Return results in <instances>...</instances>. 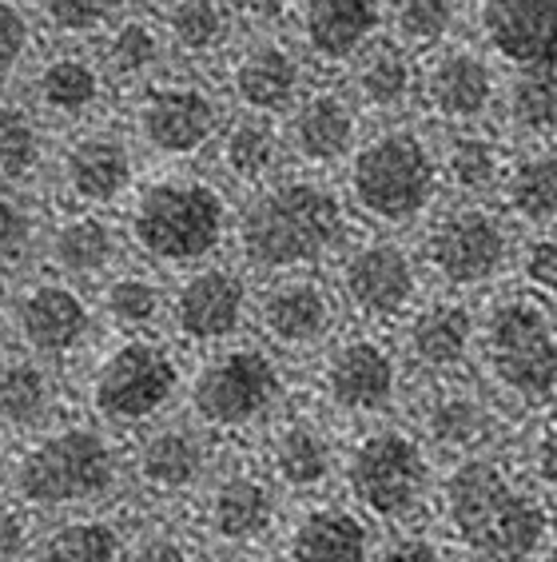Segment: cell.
<instances>
[{
	"mask_svg": "<svg viewBox=\"0 0 557 562\" xmlns=\"http://www.w3.org/2000/svg\"><path fill=\"white\" fill-rule=\"evenodd\" d=\"M124 479V459L100 423H60L29 435L12 463V495L33 510H80L104 503Z\"/></svg>",
	"mask_w": 557,
	"mask_h": 562,
	"instance_id": "3957f363",
	"label": "cell"
},
{
	"mask_svg": "<svg viewBox=\"0 0 557 562\" xmlns=\"http://www.w3.org/2000/svg\"><path fill=\"white\" fill-rule=\"evenodd\" d=\"M493 415L474 391L446 387L434 391L422 407V431L446 451H478L490 439Z\"/></svg>",
	"mask_w": 557,
	"mask_h": 562,
	"instance_id": "f35d334b",
	"label": "cell"
},
{
	"mask_svg": "<svg viewBox=\"0 0 557 562\" xmlns=\"http://www.w3.org/2000/svg\"><path fill=\"white\" fill-rule=\"evenodd\" d=\"M236 244L247 268L271 276L319 268L346 244V204L315 176H275L247 195L236 216Z\"/></svg>",
	"mask_w": 557,
	"mask_h": 562,
	"instance_id": "6da1fadb",
	"label": "cell"
},
{
	"mask_svg": "<svg viewBox=\"0 0 557 562\" xmlns=\"http://www.w3.org/2000/svg\"><path fill=\"white\" fill-rule=\"evenodd\" d=\"M271 475L287 491H319L334 475V447L319 423L287 419L278 423L268 447Z\"/></svg>",
	"mask_w": 557,
	"mask_h": 562,
	"instance_id": "4dcf8cb0",
	"label": "cell"
},
{
	"mask_svg": "<svg viewBox=\"0 0 557 562\" xmlns=\"http://www.w3.org/2000/svg\"><path fill=\"white\" fill-rule=\"evenodd\" d=\"M48 144H44L41 120L24 104L0 100V188L33 184L44 168Z\"/></svg>",
	"mask_w": 557,
	"mask_h": 562,
	"instance_id": "60d3db41",
	"label": "cell"
},
{
	"mask_svg": "<svg viewBox=\"0 0 557 562\" xmlns=\"http://www.w3.org/2000/svg\"><path fill=\"white\" fill-rule=\"evenodd\" d=\"M505 128L522 140L546 144L557 136V76L514 72L498 88Z\"/></svg>",
	"mask_w": 557,
	"mask_h": 562,
	"instance_id": "ab89813d",
	"label": "cell"
},
{
	"mask_svg": "<svg viewBox=\"0 0 557 562\" xmlns=\"http://www.w3.org/2000/svg\"><path fill=\"white\" fill-rule=\"evenodd\" d=\"M227 92L243 112L278 116L307 92L303 56L271 33L251 36L227 60Z\"/></svg>",
	"mask_w": 557,
	"mask_h": 562,
	"instance_id": "d6986e66",
	"label": "cell"
},
{
	"mask_svg": "<svg viewBox=\"0 0 557 562\" xmlns=\"http://www.w3.org/2000/svg\"><path fill=\"white\" fill-rule=\"evenodd\" d=\"M60 387L44 359L29 351L0 356V435H36L56 423Z\"/></svg>",
	"mask_w": 557,
	"mask_h": 562,
	"instance_id": "4316f807",
	"label": "cell"
},
{
	"mask_svg": "<svg viewBox=\"0 0 557 562\" xmlns=\"http://www.w3.org/2000/svg\"><path fill=\"white\" fill-rule=\"evenodd\" d=\"M439 176L462 195H482L490 188H502L505 151L502 144L478 128H458L439 151Z\"/></svg>",
	"mask_w": 557,
	"mask_h": 562,
	"instance_id": "8d00e7d4",
	"label": "cell"
},
{
	"mask_svg": "<svg viewBox=\"0 0 557 562\" xmlns=\"http://www.w3.org/2000/svg\"><path fill=\"white\" fill-rule=\"evenodd\" d=\"M442 510L454 539L486 562H525L546 539V510L493 459H462L446 475Z\"/></svg>",
	"mask_w": 557,
	"mask_h": 562,
	"instance_id": "277c9868",
	"label": "cell"
},
{
	"mask_svg": "<svg viewBox=\"0 0 557 562\" xmlns=\"http://www.w3.org/2000/svg\"><path fill=\"white\" fill-rule=\"evenodd\" d=\"M439 188V151L414 128L371 132L346 160V195L371 224H414L434 207Z\"/></svg>",
	"mask_w": 557,
	"mask_h": 562,
	"instance_id": "5b68a950",
	"label": "cell"
},
{
	"mask_svg": "<svg viewBox=\"0 0 557 562\" xmlns=\"http://www.w3.org/2000/svg\"><path fill=\"white\" fill-rule=\"evenodd\" d=\"M163 312H168V292L148 271L116 268L100 288V315L116 336H151Z\"/></svg>",
	"mask_w": 557,
	"mask_h": 562,
	"instance_id": "836d02e7",
	"label": "cell"
},
{
	"mask_svg": "<svg viewBox=\"0 0 557 562\" xmlns=\"http://www.w3.org/2000/svg\"><path fill=\"white\" fill-rule=\"evenodd\" d=\"M175 336L192 347H224L243 331L251 315V288L227 263H200L168 295Z\"/></svg>",
	"mask_w": 557,
	"mask_h": 562,
	"instance_id": "5bb4252c",
	"label": "cell"
},
{
	"mask_svg": "<svg viewBox=\"0 0 557 562\" xmlns=\"http://www.w3.org/2000/svg\"><path fill=\"white\" fill-rule=\"evenodd\" d=\"M525 283L542 295H557V236H537L522 251Z\"/></svg>",
	"mask_w": 557,
	"mask_h": 562,
	"instance_id": "7dc6e473",
	"label": "cell"
},
{
	"mask_svg": "<svg viewBox=\"0 0 557 562\" xmlns=\"http://www.w3.org/2000/svg\"><path fill=\"white\" fill-rule=\"evenodd\" d=\"M44 251L53 263V276L65 280H107L124 251V232H120L104 212L72 207L44 232Z\"/></svg>",
	"mask_w": 557,
	"mask_h": 562,
	"instance_id": "603a6c76",
	"label": "cell"
},
{
	"mask_svg": "<svg viewBox=\"0 0 557 562\" xmlns=\"http://www.w3.org/2000/svg\"><path fill=\"white\" fill-rule=\"evenodd\" d=\"M9 324L21 339V351L44 359V363H60V359L80 356L92 344L96 307L65 276H41L16 292L9 307Z\"/></svg>",
	"mask_w": 557,
	"mask_h": 562,
	"instance_id": "7c38bea8",
	"label": "cell"
},
{
	"mask_svg": "<svg viewBox=\"0 0 557 562\" xmlns=\"http://www.w3.org/2000/svg\"><path fill=\"white\" fill-rule=\"evenodd\" d=\"M9 327V303H4V295H0V331Z\"/></svg>",
	"mask_w": 557,
	"mask_h": 562,
	"instance_id": "f5cc1de1",
	"label": "cell"
},
{
	"mask_svg": "<svg viewBox=\"0 0 557 562\" xmlns=\"http://www.w3.org/2000/svg\"><path fill=\"white\" fill-rule=\"evenodd\" d=\"M478 344V319L462 300H430L418 303L407 315V356L422 371L446 375L470 359Z\"/></svg>",
	"mask_w": 557,
	"mask_h": 562,
	"instance_id": "484cf974",
	"label": "cell"
},
{
	"mask_svg": "<svg viewBox=\"0 0 557 562\" xmlns=\"http://www.w3.org/2000/svg\"><path fill=\"white\" fill-rule=\"evenodd\" d=\"M283 562H371V530L346 507H311L291 527Z\"/></svg>",
	"mask_w": 557,
	"mask_h": 562,
	"instance_id": "f546056e",
	"label": "cell"
},
{
	"mask_svg": "<svg viewBox=\"0 0 557 562\" xmlns=\"http://www.w3.org/2000/svg\"><path fill=\"white\" fill-rule=\"evenodd\" d=\"M60 192L72 207L107 212L136 188V151L116 128H80L60 151Z\"/></svg>",
	"mask_w": 557,
	"mask_h": 562,
	"instance_id": "ac0fdd59",
	"label": "cell"
},
{
	"mask_svg": "<svg viewBox=\"0 0 557 562\" xmlns=\"http://www.w3.org/2000/svg\"><path fill=\"white\" fill-rule=\"evenodd\" d=\"M219 100L192 76H151L132 100V132L160 160H195L219 140Z\"/></svg>",
	"mask_w": 557,
	"mask_h": 562,
	"instance_id": "30bf717a",
	"label": "cell"
},
{
	"mask_svg": "<svg viewBox=\"0 0 557 562\" xmlns=\"http://www.w3.org/2000/svg\"><path fill=\"white\" fill-rule=\"evenodd\" d=\"M549 562H557V551H554V559H549Z\"/></svg>",
	"mask_w": 557,
	"mask_h": 562,
	"instance_id": "11a10c76",
	"label": "cell"
},
{
	"mask_svg": "<svg viewBox=\"0 0 557 562\" xmlns=\"http://www.w3.org/2000/svg\"><path fill=\"white\" fill-rule=\"evenodd\" d=\"M231 12L259 33H271V29L295 16V0H231Z\"/></svg>",
	"mask_w": 557,
	"mask_h": 562,
	"instance_id": "681fc988",
	"label": "cell"
},
{
	"mask_svg": "<svg viewBox=\"0 0 557 562\" xmlns=\"http://www.w3.org/2000/svg\"><path fill=\"white\" fill-rule=\"evenodd\" d=\"M493 383L525 403L557 395V324L534 295H505L478 327Z\"/></svg>",
	"mask_w": 557,
	"mask_h": 562,
	"instance_id": "ba28073f",
	"label": "cell"
},
{
	"mask_svg": "<svg viewBox=\"0 0 557 562\" xmlns=\"http://www.w3.org/2000/svg\"><path fill=\"white\" fill-rule=\"evenodd\" d=\"M33 547V519L21 507H0V562H24Z\"/></svg>",
	"mask_w": 557,
	"mask_h": 562,
	"instance_id": "c3c4849f",
	"label": "cell"
},
{
	"mask_svg": "<svg viewBox=\"0 0 557 562\" xmlns=\"http://www.w3.org/2000/svg\"><path fill=\"white\" fill-rule=\"evenodd\" d=\"M514 260V239L498 212L482 204L446 207L427 232V268L454 292H474Z\"/></svg>",
	"mask_w": 557,
	"mask_h": 562,
	"instance_id": "8fae6325",
	"label": "cell"
},
{
	"mask_svg": "<svg viewBox=\"0 0 557 562\" xmlns=\"http://www.w3.org/2000/svg\"><path fill=\"white\" fill-rule=\"evenodd\" d=\"M346 487L371 519L402 522L427 498L430 459L410 431L375 427L346 454Z\"/></svg>",
	"mask_w": 557,
	"mask_h": 562,
	"instance_id": "9c48e42d",
	"label": "cell"
},
{
	"mask_svg": "<svg viewBox=\"0 0 557 562\" xmlns=\"http://www.w3.org/2000/svg\"><path fill=\"white\" fill-rule=\"evenodd\" d=\"M498 72L482 48L470 44H442L427 53V65L418 68V100L427 112L451 128H474L490 116L498 104Z\"/></svg>",
	"mask_w": 557,
	"mask_h": 562,
	"instance_id": "9a60e30c",
	"label": "cell"
},
{
	"mask_svg": "<svg viewBox=\"0 0 557 562\" xmlns=\"http://www.w3.org/2000/svg\"><path fill=\"white\" fill-rule=\"evenodd\" d=\"M474 562H486V559H474Z\"/></svg>",
	"mask_w": 557,
	"mask_h": 562,
	"instance_id": "9f6ffc18",
	"label": "cell"
},
{
	"mask_svg": "<svg viewBox=\"0 0 557 562\" xmlns=\"http://www.w3.org/2000/svg\"><path fill=\"white\" fill-rule=\"evenodd\" d=\"M219 164L236 184L259 188L275 180L278 164H283V132L271 124V116L243 112L231 124L219 128Z\"/></svg>",
	"mask_w": 557,
	"mask_h": 562,
	"instance_id": "1f68e13d",
	"label": "cell"
},
{
	"mask_svg": "<svg viewBox=\"0 0 557 562\" xmlns=\"http://www.w3.org/2000/svg\"><path fill=\"white\" fill-rule=\"evenodd\" d=\"M474 29L498 65L557 76V0H474Z\"/></svg>",
	"mask_w": 557,
	"mask_h": 562,
	"instance_id": "e0dca14e",
	"label": "cell"
},
{
	"mask_svg": "<svg viewBox=\"0 0 557 562\" xmlns=\"http://www.w3.org/2000/svg\"><path fill=\"white\" fill-rule=\"evenodd\" d=\"M163 48H168V41H163L160 21L139 16V12H132V16L120 12L104 29L100 68L107 80H151L163 60Z\"/></svg>",
	"mask_w": 557,
	"mask_h": 562,
	"instance_id": "e575fe53",
	"label": "cell"
},
{
	"mask_svg": "<svg viewBox=\"0 0 557 562\" xmlns=\"http://www.w3.org/2000/svg\"><path fill=\"white\" fill-rule=\"evenodd\" d=\"M163 41L187 60L219 56L231 44L236 12L227 0H163L160 12Z\"/></svg>",
	"mask_w": 557,
	"mask_h": 562,
	"instance_id": "d6a6232c",
	"label": "cell"
},
{
	"mask_svg": "<svg viewBox=\"0 0 557 562\" xmlns=\"http://www.w3.org/2000/svg\"><path fill=\"white\" fill-rule=\"evenodd\" d=\"M386 0H295V29L311 60L351 65L378 41Z\"/></svg>",
	"mask_w": 557,
	"mask_h": 562,
	"instance_id": "7402d4cb",
	"label": "cell"
},
{
	"mask_svg": "<svg viewBox=\"0 0 557 562\" xmlns=\"http://www.w3.org/2000/svg\"><path fill=\"white\" fill-rule=\"evenodd\" d=\"M107 92V76L100 60L84 53H53L44 56L33 76L36 109L56 120H88L100 109Z\"/></svg>",
	"mask_w": 557,
	"mask_h": 562,
	"instance_id": "83f0119b",
	"label": "cell"
},
{
	"mask_svg": "<svg viewBox=\"0 0 557 562\" xmlns=\"http://www.w3.org/2000/svg\"><path fill=\"white\" fill-rule=\"evenodd\" d=\"M207 463H212V451H207V439L200 427H183V423H168V427H156L139 439L136 454H132V471H136V483L148 495L172 498L187 495L204 483Z\"/></svg>",
	"mask_w": 557,
	"mask_h": 562,
	"instance_id": "cb8c5ba5",
	"label": "cell"
},
{
	"mask_svg": "<svg viewBox=\"0 0 557 562\" xmlns=\"http://www.w3.org/2000/svg\"><path fill=\"white\" fill-rule=\"evenodd\" d=\"M44 244L41 216L16 188H0V271H21Z\"/></svg>",
	"mask_w": 557,
	"mask_h": 562,
	"instance_id": "7bdbcfd3",
	"label": "cell"
},
{
	"mask_svg": "<svg viewBox=\"0 0 557 562\" xmlns=\"http://www.w3.org/2000/svg\"><path fill=\"white\" fill-rule=\"evenodd\" d=\"M287 375L268 347L224 344L195 368L187 403L207 431H251L278 412Z\"/></svg>",
	"mask_w": 557,
	"mask_h": 562,
	"instance_id": "52a82bcc",
	"label": "cell"
},
{
	"mask_svg": "<svg viewBox=\"0 0 557 562\" xmlns=\"http://www.w3.org/2000/svg\"><path fill=\"white\" fill-rule=\"evenodd\" d=\"M390 41H398L407 53H434L451 44L462 24V0H390L386 4Z\"/></svg>",
	"mask_w": 557,
	"mask_h": 562,
	"instance_id": "b9f144b4",
	"label": "cell"
},
{
	"mask_svg": "<svg viewBox=\"0 0 557 562\" xmlns=\"http://www.w3.org/2000/svg\"><path fill=\"white\" fill-rule=\"evenodd\" d=\"M255 319L263 336L283 351H311L327 344L339 324V300L315 276H278L268 292L259 295Z\"/></svg>",
	"mask_w": 557,
	"mask_h": 562,
	"instance_id": "ffe728a7",
	"label": "cell"
},
{
	"mask_svg": "<svg viewBox=\"0 0 557 562\" xmlns=\"http://www.w3.org/2000/svg\"><path fill=\"white\" fill-rule=\"evenodd\" d=\"M378 562H451L439 542L427 535H398L395 542H386Z\"/></svg>",
	"mask_w": 557,
	"mask_h": 562,
	"instance_id": "f907efd6",
	"label": "cell"
},
{
	"mask_svg": "<svg viewBox=\"0 0 557 562\" xmlns=\"http://www.w3.org/2000/svg\"><path fill=\"white\" fill-rule=\"evenodd\" d=\"M351 97L359 109L378 112V116L402 112L418 97L414 53H407L398 41L378 36L366 53L351 60Z\"/></svg>",
	"mask_w": 557,
	"mask_h": 562,
	"instance_id": "f1b7e54d",
	"label": "cell"
},
{
	"mask_svg": "<svg viewBox=\"0 0 557 562\" xmlns=\"http://www.w3.org/2000/svg\"><path fill=\"white\" fill-rule=\"evenodd\" d=\"M505 207L522 224L554 227L557 224V148H534L505 164L502 176Z\"/></svg>",
	"mask_w": 557,
	"mask_h": 562,
	"instance_id": "d590c367",
	"label": "cell"
},
{
	"mask_svg": "<svg viewBox=\"0 0 557 562\" xmlns=\"http://www.w3.org/2000/svg\"><path fill=\"white\" fill-rule=\"evenodd\" d=\"M124 530L107 515H72L44 530L36 562H120L124 559Z\"/></svg>",
	"mask_w": 557,
	"mask_h": 562,
	"instance_id": "74e56055",
	"label": "cell"
},
{
	"mask_svg": "<svg viewBox=\"0 0 557 562\" xmlns=\"http://www.w3.org/2000/svg\"><path fill=\"white\" fill-rule=\"evenodd\" d=\"M183 391L175 351L156 336H116L92 359L84 379L88 412L104 427H148Z\"/></svg>",
	"mask_w": 557,
	"mask_h": 562,
	"instance_id": "8992f818",
	"label": "cell"
},
{
	"mask_svg": "<svg viewBox=\"0 0 557 562\" xmlns=\"http://www.w3.org/2000/svg\"><path fill=\"white\" fill-rule=\"evenodd\" d=\"M422 271L410 248L398 239L371 236L343 251L339 263V295L366 324H395L418 307Z\"/></svg>",
	"mask_w": 557,
	"mask_h": 562,
	"instance_id": "4fadbf2b",
	"label": "cell"
},
{
	"mask_svg": "<svg viewBox=\"0 0 557 562\" xmlns=\"http://www.w3.org/2000/svg\"><path fill=\"white\" fill-rule=\"evenodd\" d=\"M36 24L21 0H0V80H9L33 56Z\"/></svg>",
	"mask_w": 557,
	"mask_h": 562,
	"instance_id": "f6af8a7d",
	"label": "cell"
},
{
	"mask_svg": "<svg viewBox=\"0 0 557 562\" xmlns=\"http://www.w3.org/2000/svg\"><path fill=\"white\" fill-rule=\"evenodd\" d=\"M0 479H4V451H0Z\"/></svg>",
	"mask_w": 557,
	"mask_h": 562,
	"instance_id": "db71d44e",
	"label": "cell"
},
{
	"mask_svg": "<svg viewBox=\"0 0 557 562\" xmlns=\"http://www.w3.org/2000/svg\"><path fill=\"white\" fill-rule=\"evenodd\" d=\"M124 559L128 562H195L192 559V542L183 539L175 527H163V522H151L136 535V539L124 547Z\"/></svg>",
	"mask_w": 557,
	"mask_h": 562,
	"instance_id": "bcb514c9",
	"label": "cell"
},
{
	"mask_svg": "<svg viewBox=\"0 0 557 562\" xmlns=\"http://www.w3.org/2000/svg\"><path fill=\"white\" fill-rule=\"evenodd\" d=\"M398 383H402V368H398L395 347L378 336L339 339L319 371L322 400L354 419L390 412V403L398 400Z\"/></svg>",
	"mask_w": 557,
	"mask_h": 562,
	"instance_id": "2e32d148",
	"label": "cell"
},
{
	"mask_svg": "<svg viewBox=\"0 0 557 562\" xmlns=\"http://www.w3.org/2000/svg\"><path fill=\"white\" fill-rule=\"evenodd\" d=\"M278 519V498L263 475L251 471H231L207 491L204 498V527L212 539L227 547H251V542L268 539Z\"/></svg>",
	"mask_w": 557,
	"mask_h": 562,
	"instance_id": "d4e9b609",
	"label": "cell"
},
{
	"mask_svg": "<svg viewBox=\"0 0 557 562\" xmlns=\"http://www.w3.org/2000/svg\"><path fill=\"white\" fill-rule=\"evenodd\" d=\"M537 475L546 479L549 487H557V431L537 443Z\"/></svg>",
	"mask_w": 557,
	"mask_h": 562,
	"instance_id": "816d5d0a",
	"label": "cell"
},
{
	"mask_svg": "<svg viewBox=\"0 0 557 562\" xmlns=\"http://www.w3.org/2000/svg\"><path fill=\"white\" fill-rule=\"evenodd\" d=\"M124 236L156 268H200L231 236V204L195 172H156L128 195Z\"/></svg>",
	"mask_w": 557,
	"mask_h": 562,
	"instance_id": "7a4b0ae2",
	"label": "cell"
},
{
	"mask_svg": "<svg viewBox=\"0 0 557 562\" xmlns=\"http://www.w3.org/2000/svg\"><path fill=\"white\" fill-rule=\"evenodd\" d=\"M124 0H41V16L56 36H104Z\"/></svg>",
	"mask_w": 557,
	"mask_h": 562,
	"instance_id": "ee69618b",
	"label": "cell"
},
{
	"mask_svg": "<svg viewBox=\"0 0 557 562\" xmlns=\"http://www.w3.org/2000/svg\"><path fill=\"white\" fill-rule=\"evenodd\" d=\"M359 144V109L334 88H307L287 109L283 148L307 168H334L351 160Z\"/></svg>",
	"mask_w": 557,
	"mask_h": 562,
	"instance_id": "44dd1931",
	"label": "cell"
}]
</instances>
